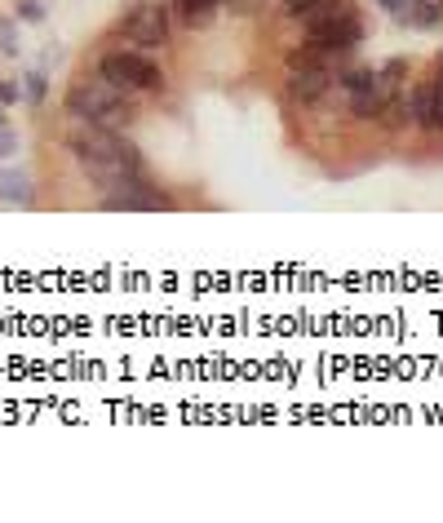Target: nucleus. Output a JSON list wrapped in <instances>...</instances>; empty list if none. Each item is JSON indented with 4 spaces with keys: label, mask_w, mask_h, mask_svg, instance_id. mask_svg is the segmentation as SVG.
<instances>
[{
    "label": "nucleus",
    "mask_w": 443,
    "mask_h": 523,
    "mask_svg": "<svg viewBox=\"0 0 443 523\" xmlns=\"http://www.w3.org/2000/svg\"><path fill=\"white\" fill-rule=\"evenodd\" d=\"M0 204H32V178L23 169H0Z\"/></svg>",
    "instance_id": "9"
},
{
    "label": "nucleus",
    "mask_w": 443,
    "mask_h": 523,
    "mask_svg": "<svg viewBox=\"0 0 443 523\" xmlns=\"http://www.w3.org/2000/svg\"><path fill=\"white\" fill-rule=\"evenodd\" d=\"M297 18L306 23V36L324 40V45L355 49L359 40H364V18H359V9L346 5V0H311Z\"/></svg>",
    "instance_id": "3"
},
{
    "label": "nucleus",
    "mask_w": 443,
    "mask_h": 523,
    "mask_svg": "<svg viewBox=\"0 0 443 523\" xmlns=\"http://www.w3.org/2000/svg\"><path fill=\"white\" fill-rule=\"evenodd\" d=\"M0 125H5V111H0Z\"/></svg>",
    "instance_id": "22"
},
{
    "label": "nucleus",
    "mask_w": 443,
    "mask_h": 523,
    "mask_svg": "<svg viewBox=\"0 0 443 523\" xmlns=\"http://www.w3.org/2000/svg\"><path fill=\"white\" fill-rule=\"evenodd\" d=\"M430 80H435V98H430V129H443V67Z\"/></svg>",
    "instance_id": "12"
},
{
    "label": "nucleus",
    "mask_w": 443,
    "mask_h": 523,
    "mask_svg": "<svg viewBox=\"0 0 443 523\" xmlns=\"http://www.w3.org/2000/svg\"><path fill=\"white\" fill-rule=\"evenodd\" d=\"M218 9H222V0H173V14L187 27H209Z\"/></svg>",
    "instance_id": "10"
},
{
    "label": "nucleus",
    "mask_w": 443,
    "mask_h": 523,
    "mask_svg": "<svg viewBox=\"0 0 443 523\" xmlns=\"http://www.w3.org/2000/svg\"><path fill=\"white\" fill-rule=\"evenodd\" d=\"M333 85V71L328 67H288V94L297 102H319Z\"/></svg>",
    "instance_id": "7"
},
{
    "label": "nucleus",
    "mask_w": 443,
    "mask_h": 523,
    "mask_svg": "<svg viewBox=\"0 0 443 523\" xmlns=\"http://www.w3.org/2000/svg\"><path fill=\"white\" fill-rule=\"evenodd\" d=\"M430 98H435V80H421V85L412 89V98H408V116L417 120V125H426V129H430Z\"/></svg>",
    "instance_id": "11"
},
{
    "label": "nucleus",
    "mask_w": 443,
    "mask_h": 523,
    "mask_svg": "<svg viewBox=\"0 0 443 523\" xmlns=\"http://www.w3.org/2000/svg\"><path fill=\"white\" fill-rule=\"evenodd\" d=\"M342 85H346V94H350V111H355V116H364V120H368V116H381V111H386L390 85L377 76V71H368V67L346 71Z\"/></svg>",
    "instance_id": "5"
},
{
    "label": "nucleus",
    "mask_w": 443,
    "mask_h": 523,
    "mask_svg": "<svg viewBox=\"0 0 443 523\" xmlns=\"http://www.w3.org/2000/svg\"><path fill=\"white\" fill-rule=\"evenodd\" d=\"M0 54H18V23L0 18Z\"/></svg>",
    "instance_id": "13"
},
{
    "label": "nucleus",
    "mask_w": 443,
    "mask_h": 523,
    "mask_svg": "<svg viewBox=\"0 0 443 523\" xmlns=\"http://www.w3.org/2000/svg\"><path fill=\"white\" fill-rule=\"evenodd\" d=\"M67 111L76 120H85V125H98V129H125L133 116H138V107H133V98L125 89H116L111 80L102 76H80L76 85L67 89Z\"/></svg>",
    "instance_id": "2"
},
{
    "label": "nucleus",
    "mask_w": 443,
    "mask_h": 523,
    "mask_svg": "<svg viewBox=\"0 0 443 523\" xmlns=\"http://www.w3.org/2000/svg\"><path fill=\"white\" fill-rule=\"evenodd\" d=\"M102 204H107V209H169L173 200H169V196H160V191L151 187L147 178H142V182H133V187L111 191V196L102 200Z\"/></svg>",
    "instance_id": "8"
},
{
    "label": "nucleus",
    "mask_w": 443,
    "mask_h": 523,
    "mask_svg": "<svg viewBox=\"0 0 443 523\" xmlns=\"http://www.w3.org/2000/svg\"><path fill=\"white\" fill-rule=\"evenodd\" d=\"M71 151H76L80 169H85L102 191H120V187H133V182L147 178L138 147H133L120 129H98V125L76 129L71 133Z\"/></svg>",
    "instance_id": "1"
},
{
    "label": "nucleus",
    "mask_w": 443,
    "mask_h": 523,
    "mask_svg": "<svg viewBox=\"0 0 443 523\" xmlns=\"http://www.w3.org/2000/svg\"><path fill=\"white\" fill-rule=\"evenodd\" d=\"M417 14H421V18H417L421 27H435V23H439V9L430 5V0H421V9H417Z\"/></svg>",
    "instance_id": "18"
},
{
    "label": "nucleus",
    "mask_w": 443,
    "mask_h": 523,
    "mask_svg": "<svg viewBox=\"0 0 443 523\" xmlns=\"http://www.w3.org/2000/svg\"><path fill=\"white\" fill-rule=\"evenodd\" d=\"M377 76H381V80H386V85H399V80H404V76H408V63H404V58H390V63H386V67H381V71H377Z\"/></svg>",
    "instance_id": "14"
},
{
    "label": "nucleus",
    "mask_w": 443,
    "mask_h": 523,
    "mask_svg": "<svg viewBox=\"0 0 443 523\" xmlns=\"http://www.w3.org/2000/svg\"><path fill=\"white\" fill-rule=\"evenodd\" d=\"M439 5H443V0H439Z\"/></svg>",
    "instance_id": "23"
},
{
    "label": "nucleus",
    "mask_w": 443,
    "mask_h": 523,
    "mask_svg": "<svg viewBox=\"0 0 443 523\" xmlns=\"http://www.w3.org/2000/svg\"><path fill=\"white\" fill-rule=\"evenodd\" d=\"M18 151V138H14V129L9 125H0V160H9Z\"/></svg>",
    "instance_id": "17"
},
{
    "label": "nucleus",
    "mask_w": 443,
    "mask_h": 523,
    "mask_svg": "<svg viewBox=\"0 0 443 523\" xmlns=\"http://www.w3.org/2000/svg\"><path fill=\"white\" fill-rule=\"evenodd\" d=\"M18 18L23 23H40L45 18V0H18Z\"/></svg>",
    "instance_id": "15"
},
{
    "label": "nucleus",
    "mask_w": 443,
    "mask_h": 523,
    "mask_svg": "<svg viewBox=\"0 0 443 523\" xmlns=\"http://www.w3.org/2000/svg\"><path fill=\"white\" fill-rule=\"evenodd\" d=\"M377 5L390 9V14H399V18H408V14H404V0H377Z\"/></svg>",
    "instance_id": "20"
},
{
    "label": "nucleus",
    "mask_w": 443,
    "mask_h": 523,
    "mask_svg": "<svg viewBox=\"0 0 443 523\" xmlns=\"http://www.w3.org/2000/svg\"><path fill=\"white\" fill-rule=\"evenodd\" d=\"M284 5H288V14H302V9L311 5V0H284Z\"/></svg>",
    "instance_id": "21"
},
{
    "label": "nucleus",
    "mask_w": 443,
    "mask_h": 523,
    "mask_svg": "<svg viewBox=\"0 0 443 523\" xmlns=\"http://www.w3.org/2000/svg\"><path fill=\"white\" fill-rule=\"evenodd\" d=\"M98 76L111 80L116 89H125V94H151V89L164 85L160 67L151 63V58L133 54V49H111V54H102Z\"/></svg>",
    "instance_id": "4"
},
{
    "label": "nucleus",
    "mask_w": 443,
    "mask_h": 523,
    "mask_svg": "<svg viewBox=\"0 0 443 523\" xmlns=\"http://www.w3.org/2000/svg\"><path fill=\"white\" fill-rule=\"evenodd\" d=\"M23 94L32 98V102H40V98H45V71H32V76L23 80Z\"/></svg>",
    "instance_id": "16"
},
{
    "label": "nucleus",
    "mask_w": 443,
    "mask_h": 523,
    "mask_svg": "<svg viewBox=\"0 0 443 523\" xmlns=\"http://www.w3.org/2000/svg\"><path fill=\"white\" fill-rule=\"evenodd\" d=\"M18 94H23V89H18V85H9V80H0V111H5L9 102H18Z\"/></svg>",
    "instance_id": "19"
},
{
    "label": "nucleus",
    "mask_w": 443,
    "mask_h": 523,
    "mask_svg": "<svg viewBox=\"0 0 443 523\" xmlns=\"http://www.w3.org/2000/svg\"><path fill=\"white\" fill-rule=\"evenodd\" d=\"M120 32L133 45H164V36H169V14H164L160 5H138L133 14L120 23Z\"/></svg>",
    "instance_id": "6"
}]
</instances>
